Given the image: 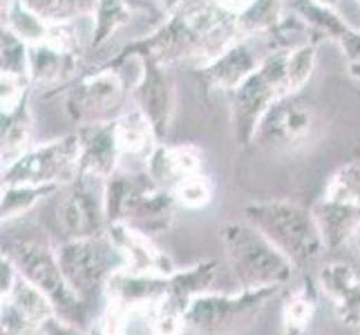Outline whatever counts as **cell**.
Here are the masks:
<instances>
[{
	"label": "cell",
	"instance_id": "37",
	"mask_svg": "<svg viewBox=\"0 0 360 335\" xmlns=\"http://www.w3.org/2000/svg\"><path fill=\"white\" fill-rule=\"evenodd\" d=\"M172 197L179 208L184 210H204L213 204L215 199V183L210 181L208 175L200 172V175L181 179L175 188H170Z\"/></svg>",
	"mask_w": 360,
	"mask_h": 335
},
{
	"label": "cell",
	"instance_id": "36",
	"mask_svg": "<svg viewBox=\"0 0 360 335\" xmlns=\"http://www.w3.org/2000/svg\"><path fill=\"white\" fill-rule=\"evenodd\" d=\"M318 65V41L287 54V96L300 94Z\"/></svg>",
	"mask_w": 360,
	"mask_h": 335
},
{
	"label": "cell",
	"instance_id": "15",
	"mask_svg": "<svg viewBox=\"0 0 360 335\" xmlns=\"http://www.w3.org/2000/svg\"><path fill=\"white\" fill-rule=\"evenodd\" d=\"M105 235L117 246L126 268L134 272H150V275H170L175 270L172 259L153 242L150 235L132 228L130 223H110Z\"/></svg>",
	"mask_w": 360,
	"mask_h": 335
},
{
	"label": "cell",
	"instance_id": "39",
	"mask_svg": "<svg viewBox=\"0 0 360 335\" xmlns=\"http://www.w3.org/2000/svg\"><path fill=\"white\" fill-rule=\"evenodd\" d=\"M132 315L134 313H130L128 308H123L115 302H108L103 306L101 315L96 317L90 335H128Z\"/></svg>",
	"mask_w": 360,
	"mask_h": 335
},
{
	"label": "cell",
	"instance_id": "23",
	"mask_svg": "<svg viewBox=\"0 0 360 335\" xmlns=\"http://www.w3.org/2000/svg\"><path fill=\"white\" fill-rule=\"evenodd\" d=\"M117 126V139L121 147V157L141 159L146 161L159 141V136L153 128V123L136 105H128L121 114L115 119Z\"/></svg>",
	"mask_w": 360,
	"mask_h": 335
},
{
	"label": "cell",
	"instance_id": "12",
	"mask_svg": "<svg viewBox=\"0 0 360 335\" xmlns=\"http://www.w3.org/2000/svg\"><path fill=\"white\" fill-rule=\"evenodd\" d=\"M136 63H139L141 72L130 88V101L148 117L159 141L164 143L177 110L175 79H172L170 67L161 65L153 56H139Z\"/></svg>",
	"mask_w": 360,
	"mask_h": 335
},
{
	"label": "cell",
	"instance_id": "7",
	"mask_svg": "<svg viewBox=\"0 0 360 335\" xmlns=\"http://www.w3.org/2000/svg\"><path fill=\"white\" fill-rule=\"evenodd\" d=\"M130 103L123 70L105 65L79 77L65 92V114L79 128L115 121Z\"/></svg>",
	"mask_w": 360,
	"mask_h": 335
},
{
	"label": "cell",
	"instance_id": "21",
	"mask_svg": "<svg viewBox=\"0 0 360 335\" xmlns=\"http://www.w3.org/2000/svg\"><path fill=\"white\" fill-rule=\"evenodd\" d=\"M177 210L179 206L175 202V197H172V192L155 183L136 197L134 204L126 213L123 223H130L132 228L155 237V235H164L172 228Z\"/></svg>",
	"mask_w": 360,
	"mask_h": 335
},
{
	"label": "cell",
	"instance_id": "24",
	"mask_svg": "<svg viewBox=\"0 0 360 335\" xmlns=\"http://www.w3.org/2000/svg\"><path fill=\"white\" fill-rule=\"evenodd\" d=\"M34 145H36L34 117L27 98L16 110L3 112V128H0V159H3V170L9 168L11 164H16Z\"/></svg>",
	"mask_w": 360,
	"mask_h": 335
},
{
	"label": "cell",
	"instance_id": "38",
	"mask_svg": "<svg viewBox=\"0 0 360 335\" xmlns=\"http://www.w3.org/2000/svg\"><path fill=\"white\" fill-rule=\"evenodd\" d=\"M30 47L32 45L3 27V36H0V74L30 79Z\"/></svg>",
	"mask_w": 360,
	"mask_h": 335
},
{
	"label": "cell",
	"instance_id": "46",
	"mask_svg": "<svg viewBox=\"0 0 360 335\" xmlns=\"http://www.w3.org/2000/svg\"><path fill=\"white\" fill-rule=\"evenodd\" d=\"M153 3L164 11V16H170L172 11H175L179 5H181V0H153Z\"/></svg>",
	"mask_w": 360,
	"mask_h": 335
},
{
	"label": "cell",
	"instance_id": "28",
	"mask_svg": "<svg viewBox=\"0 0 360 335\" xmlns=\"http://www.w3.org/2000/svg\"><path fill=\"white\" fill-rule=\"evenodd\" d=\"M318 39H320L318 32L293 9L287 11L276 27H271L262 36L269 52H284V54L293 52V49H300Z\"/></svg>",
	"mask_w": 360,
	"mask_h": 335
},
{
	"label": "cell",
	"instance_id": "14",
	"mask_svg": "<svg viewBox=\"0 0 360 335\" xmlns=\"http://www.w3.org/2000/svg\"><path fill=\"white\" fill-rule=\"evenodd\" d=\"M291 9L311 25L318 36H327L329 41L340 47L347 63V74H349V79L360 83V29L352 27L338 14L336 7L320 5L316 0H293Z\"/></svg>",
	"mask_w": 360,
	"mask_h": 335
},
{
	"label": "cell",
	"instance_id": "50",
	"mask_svg": "<svg viewBox=\"0 0 360 335\" xmlns=\"http://www.w3.org/2000/svg\"><path fill=\"white\" fill-rule=\"evenodd\" d=\"M356 3H358V7H360V0H356Z\"/></svg>",
	"mask_w": 360,
	"mask_h": 335
},
{
	"label": "cell",
	"instance_id": "8",
	"mask_svg": "<svg viewBox=\"0 0 360 335\" xmlns=\"http://www.w3.org/2000/svg\"><path fill=\"white\" fill-rule=\"evenodd\" d=\"M7 255L16 262L20 275L47 295L58 317L81 324L85 320V302L68 284L58 264L56 248L36 239H27L11 246Z\"/></svg>",
	"mask_w": 360,
	"mask_h": 335
},
{
	"label": "cell",
	"instance_id": "29",
	"mask_svg": "<svg viewBox=\"0 0 360 335\" xmlns=\"http://www.w3.org/2000/svg\"><path fill=\"white\" fill-rule=\"evenodd\" d=\"M60 188L43 183H3V199H0V219L11 223L39 206L43 199L52 197Z\"/></svg>",
	"mask_w": 360,
	"mask_h": 335
},
{
	"label": "cell",
	"instance_id": "20",
	"mask_svg": "<svg viewBox=\"0 0 360 335\" xmlns=\"http://www.w3.org/2000/svg\"><path fill=\"white\" fill-rule=\"evenodd\" d=\"M81 70V54H70L47 41L30 47V79L34 88H65L83 77Z\"/></svg>",
	"mask_w": 360,
	"mask_h": 335
},
{
	"label": "cell",
	"instance_id": "4",
	"mask_svg": "<svg viewBox=\"0 0 360 335\" xmlns=\"http://www.w3.org/2000/svg\"><path fill=\"white\" fill-rule=\"evenodd\" d=\"M282 96H287V54L269 52L262 65L229 94L235 141L242 147L251 145L259 121Z\"/></svg>",
	"mask_w": 360,
	"mask_h": 335
},
{
	"label": "cell",
	"instance_id": "47",
	"mask_svg": "<svg viewBox=\"0 0 360 335\" xmlns=\"http://www.w3.org/2000/svg\"><path fill=\"white\" fill-rule=\"evenodd\" d=\"M352 248V253L360 259V223H358V228L354 230V235H352V239H349V244H347Z\"/></svg>",
	"mask_w": 360,
	"mask_h": 335
},
{
	"label": "cell",
	"instance_id": "30",
	"mask_svg": "<svg viewBox=\"0 0 360 335\" xmlns=\"http://www.w3.org/2000/svg\"><path fill=\"white\" fill-rule=\"evenodd\" d=\"M0 302H7V304L14 306L34 331H41V327L45 324V322L56 315L52 302L47 300V295L36 289L34 284L27 282L22 275L14 287V291H11L7 297H3Z\"/></svg>",
	"mask_w": 360,
	"mask_h": 335
},
{
	"label": "cell",
	"instance_id": "31",
	"mask_svg": "<svg viewBox=\"0 0 360 335\" xmlns=\"http://www.w3.org/2000/svg\"><path fill=\"white\" fill-rule=\"evenodd\" d=\"M49 25L52 22L25 7L20 0H3V27L16 34L27 45L45 43L49 36Z\"/></svg>",
	"mask_w": 360,
	"mask_h": 335
},
{
	"label": "cell",
	"instance_id": "32",
	"mask_svg": "<svg viewBox=\"0 0 360 335\" xmlns=\"http://www.w3.org/2000/svg\"><path fill=\"white\" fill-rule=\"evenodd\" d=\"M134 16V11L123 3V0H98V7L92 16V29H90V52L105 47L112 36H117L130 18Z\"/></svg>",
	"mask_w": 360,
	"mask_h": 335
},
{
	"label": "cell",
	"instance_id": "2",
	"mask_svg": "<svg viewBox=\"0 0 360 335\" xmlns=\"http://www.w3.org/2000/svg\"><path fill=\"white\" fill-rule=\"evenodd\" d=\"M242 215L297 270H307L325 257V253H329L314 213L300 204L287 199L255 202L244 206Z\"/></svg>",
	"mask_w": 360,
	"mask_h": 335
},
{
	"label": "cell",
	"instance_id": "42",
	"mask_svg": "<svg viewBox=\"0 0 360 335\" xmlns=\"http://www.w3.org/2000/svg\"><path fill=\"white\" fill-rule=\"evenodd\" d=\"M18 280H20V270L16 262L7 253H3V257H0V300L14 291Z\"/></svg>",
	"mask_w": 360,
	"mask_h": 335
},
{
	"label": "cell",
	"instance_id": "40",
	"mask_svg": "<svg viewBox=\"0 0 360 335\" xmlns=\"http://www.w3.org/2000/svg\"><path fill=\"white\" fill-rule=\"evenodd\" d=\"M32 81L25 77H9V74H0V103L3 112L16 110L22 101H27L32 94Z\"/></svg>",
	"mask_w": 360,
	"mask_h": 335
},
{
	"label": "cell",
	"instance_id": "16",
	"mask_svg": "<svg viewBox=\"0 0 360 335\" xmlns=\"http://www.w3.org/2000/svg\"><path fill=\"white\" fill-rule=\"evenodd\" d=\"M318 291L331 302L340 324L360 331V277L352 264L327 262L318 270Z\"/></svg>",
	"mask_w": 360,
	"mask_h": 335
},
{
	"label": "cell",
	"instance_id": "27",
	"mask_svg": "<svg viewBox=\"0 0 360 335\" xmlns=\"http://www.w3.org/2000/svg\"><path fill=\"white\" fill-rule=\"evenodd\" d=\"M318 287L302 280L282 304V335H309L318 311Z\"/></svg>",
	"mask_w": 360,
	"mask_h": 335
},
{
	"label": "cell",
	"instance_id": "26",
	"mask_svg": "<svg viewBox=\"0 0 360 335\" xmlns=\"http://www.w3.org/2000/svg\"><path fill=\"white\" fill-rule=\"evenodd\" d=\"M155 181L148 177V172H115L112 177L103 181V199H105V217L110 223H119L126 219V213L134 199L143 190H148Z\"/></svg>",
	"mask_w": 360,
	"mask_h": 335
},
{
	"label": "cell",
	"instance_id": "44",
	"mask_svg": "<svg viewBox=\"0 0 360 335\" xmlns=\"http://www.w3.org/2000/svg\"><path fill=\"white\" fill-rule=\"evenodd\" d=\"M20 3L25 7H30L32 11H36V14H41L43 18H47L49 22H52L54 11L58 7V0H20Z\"/></svg>",
	"mask_w": 360,
	"mask_h": 335
},
{
	"label": "cell",
	"instance_id": "1",
	"mask_svg": "<svg viewBox=\"0 0 360 335\" xmlns=\"http://www.w3.org/2000/svg\"><path fill=\"white\" fill-rule=\"evenodd\" d=\"M240 39L238 14L229 11L219 0H181L153 32L123 45L121 52L103 65L123 70L139 56H153L166 67L186 63L197 70Z\"/></svg>",
	"mask_w": 360,
	"mask_h": 335
},
{
	"label": "cell",
	"instance_id": "11",
	"mask_svg": "<svg viewBox=\"0 0 360 335\" xmlns=\"http://www.w3.org/2000/svg\"><path fill=\"white\" fill-rule=\"evenodd\" d=\"M58 204L56 217L68 239L98 237L108 230L103 181L88 175H79L70 185Z\"/></svg>",
	"mask_w": 360,
	"mask_h": 335
},
{
	"label": "cell",
	"instance_id": "35",
	"mask_svg": "<svg viewBox=\"0 0 360 335\" xmlns=\"http://www.w3.org/2000/svg\"><path fill=\"white\" fill-rule=\"evenodd\" d=\"M186 308L179 306L177 302H172L168 295H164L161 300L146 313L148 317V331L150 335H184V331L188 329V320H186Z\"/></svg>",
	"mask_w": 360,
	"mask_h": 335
},
{
	"label": "cell",
	"instance_id": "48",
	"mask_svg": "<svg viewBox=\"0 0 360 335\" xmlns=\"http://www.w3.org/2000/svg\"><path fill=\"white\" fill-rule=\"evenodd\" d=\"M316 3L327 5V7H336V5H338V0H316Z\"/></svg>",
	"mask_w": 360,
	"mask_h": 335
},
{
	"label": "cell",
	"instance_id": "22",
	"mask_svg": "<svg viewBox=\"0 0 360 335\" xmlns=\"http://www.w3.org/2000/svg\"><path fill=\"white\" fill-rule=\"evenodd\" d=\"M311 213L316 217L327 251H338V248L349 244L354 230L360 223V208L329 202L325 197H320L314 204Z\"/></svg>",
	"mask_w": 360,
	"mask_h": 335
},
{
	"label": "cell",
	"instance_id": "19",
	"mask_svg": "<svg viewBox=\"0 0 360 335\" xmlns=\"http://www.w3.org/2000/svg\"><path fill=\"white\" fill-rule=\"evenodd\" d=\"M143 170L157 185L170 190L181 179L204 172V152L193 143L168 145L164 141L157 143L155 150L148 155L143 161Z\"/></svg>",
	"mask_w": 360,
	"mask_h": 335
},
{
	"label": "cell",
	"instance_id": "17",
	"mask_svg": "<svg viewBox=\"0 0 360 335\" xmlns=\"http://www.w3.org/2000/svg\"><path fill=\"white\" fill-rule=\"evenodd\" d=\"M168 277L134 272L130 268H119L105 284V300L115 302L130 313H148L166 295Z\"/></svg>",
	"mask_w": 360,
	"mask_h": 335
},
{
	"label": "cell",
	"instance_id": "45",
	"mask_svg": "<svg viewBox=\"0 0 360 335\" xmlns=\"http://www.w3.org/2000/svg\"><path fill=\"white\" fill-rule=\"evenodd\" d=\"M221 5H224L229 11H233V14H240L242 9H246L248 5L253 3V0H219Z\"/></svg>",
	"mask_w": 360,
	"mask_h": 335
},
{
	"label": "cell",
	"instance_id": "18",
	"mask_svg": "<svg viewBox=\"0 0 360 335\" xmlns=\"http://www.w3.org/2000/svg\"><path fill=\"white\" fill-rule=\"evenodd\" d=\"M77 132L81 139V175L101 181L110 179L117 172L121 161L115 121L83 126L77 128Z\"/></svg>",
	"mask_w": 360,
	"mask_h": 335
},
{
	"label": "cell",
	"instance_id": "33",
	"mask_svg": "<svg viewBox=\"0 0 360 335\" xmlns=\"http://www.w3.org/2000/svg\"><path fill=\"white\" fill-rule=\"evenodd\" d=\"M284 14H287L284 0H253L251 5L238 14L240 36L242 39L264 36L271 27H276Z\"/></svg>",
	"mask_w": 360,
	"mask_h": 335
},
{
	"label": "cell",
	"instance_id": "3",
	"mask_svg": "<svg viewBox=\"0 0 360 335\" xmlns=\"http://www.w3.org/2000/svg\"><path fill=\"white\" fill-rule=\"evenodd\" d=\"M226 262L240 289H284L295 277V266L246 219L221 226Z\"/></svg>",
	"mask_w": 360,
	"mask_h": 335
},
{
	"label": "cell",
	"instance_id": "49",
	"mask_svg": "<svg viewBox=\"0 0 360 335\" xmlns=\"http://www.w3.org/2000/svg\"><path fill=\"white\" fill-rule=\"evenodd\" d=\"M32 335H43V333H41V331H36V333H32Z\"/></svg>",
	"mask_w": 360,
	"mask_h": 335
},
{
	"label": "cell",
	"instance_id": "34",
	"mask_svg": "<svg viewBox=\"0 0 360 335\" xmlns=\"http://www.w3.org/2000/svg\"><path fill=\"white\" fill-rule=\"evenodd\" d=\"M322 197L329 202L345 204L352 208H360V164L358 161H349L342 164L331 172V177L327 179Z\"/></svg>",
	"mask_w": 360,
	"mask_h": 335
},
{
	"label": "cell",
	"instance_id": "13",
	"mask_svg": "<svg viewBox=\"0 0 360 335\" xmlns=\"http://www.w3.org/2000/svg\"><path fill=\"white\" fill-rule=\"evenodd\" d=\"M269 49L262 41V36L255 39H240L233 43L226 52H221L210 63L195 70V77L200 81L204 96L224 94L229 96L238 85L248 79L251 74L262 65Z\"/></svg>",
	"mask_w": 360,
	"mask_h": 335
},
{
	"label": "cell",
	"instance_id": "41",
	"mask_svg": "<svg viewBox=\"0 0 360 335\" xmlns=\"http://www.w3.org/2000/svg\"><path fill=\"white\" fill-rule=\"evenodd\" d=\"M98 0H58L52 22H77L94 16Z\"/></svg>",
	"mask_w": 360,
	"mask_h": 335
},
{
	"label": "cell",
	"instance_id": "10",
	"mask_svg": "<svg viewBox=\"0 0 360 335\" xmlns=\"http://www.w3.org/2000/svg\"><path fill=\"white\" fill-rule=\"evenodd\" d=\"M318 128L320 119L311 103L302 101L300 94L282 96L259 121L253 143L269 152H293L311 141Z\"/></svg>",
	"mask_w": 360,
	"mask_h": 335
},
{
	"label": "cell",
	"instance_id": "5",
	"mask_svg": "<svg viewBox=\"0 0 360 335\" xmlns=\"http://www.w3.org/2000/svg\"><path fill=\"white\" fill-rule=\"evenodd\" d=\"M282 289H240V293H206L188 306V329L202 335H240L251 329Z\"/></svg>",
	"mask_w": 360,
	"mask_h": 335
},
{
	"label": "cell",
	"instance_id": "6",
	"mask_svg": "<svg viewBox=\"0 0 360 335\" xmlns=\"http://www.w3.org/2000/svg\"><path fill=\"white\" fill-rule=\"evenodd\" d=\"M56 255L68 284L85 304L105 291L108 280L119 268H126L121 253L108 235L65 239L56 246Z\"/></svg>",
	"mask_w": 360,
	"mask_h": 335
},
{
	"label": "cell",
	"instance_id": "9",
	"mask_svg": "<svg viewBox=\"0 0 360 335\" xmlns=\"http://www.w3.org/2000/svg\"><path fill=\"white\" fill-rule=\"evenodd\" d=\"M81 175V139L70 132L58 139L36 143L16 164L3 170V183H43L65 188Z\"/></svg>",
	"mask_w": 360,
	"mask_h": 335
},
{
	"label": "cell",
	"instance_id": "25",
	"mask_svg": "<svg viewBox=\"0 0 360 335\" xmlns=\"http://www.w3.org/2000/svg\"><path fill=\"white\" fill-rule=\"evenodd\" d=\"M217 280V262L215 259H202L186 268H175L168 275L166 295L188 311V306L206 293L213 291Z\"/></svg>",
	"mask_w": 360,
	"mask_h": 335
},
{
	"label": "cell",
	"instance_id": "43",
	"mask_svg": "<svg viewBox=\"0 0 360 335\" xmlns=\"http://www.w3.org/2000/svg\"><path fill=\"white\" fill-rule=\"evenodd\" d=\"M41 333L43 335H85L81 324H74V322H68L63 317H49L45 324L41 327Z\"/></svg>",
	"mask_w": 360,
	"mask_h": 335
}]
</instances>
